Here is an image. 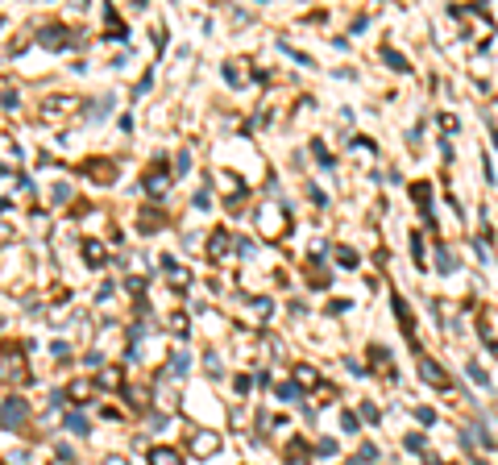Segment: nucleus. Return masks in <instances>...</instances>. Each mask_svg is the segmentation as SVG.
I'll return each instance as SVG.
<instances>
[{
    "label": "nucleus",
    "instance_id": "20e7f679",
    "mask_svg": "<svg viewBox=\"0 0 498 465\" xmlns=\"http://www.w3.org/2000/svg\"><path fill=\"white\" fill-rule=\"evenodd\" d=\"M166 187H170V175H166V170H162V162H158V166H154V170L145 175V191H154V195H162Z\"/></svg>",
    "mask_w": 498,
    "mask_h": 465
},
{
    "label": "nucleus",
    "instance_id": "f03ea898",
    "mask_svg": "<svg viewBox=\"0 0 498 465\" xmlns=\"http://www.w3.org/2000/svg\"><path fill=\"white\" fill-rule=\"evenodd\" d=\"M145 462L150 465H183V453H179V449H166V445H154V449L145 453Z\"/></svg>",
    "mask_w": 498,
    "mask_h": 465
},
{
    "label": "nucleus",
    "instance_id": "f257e3e1",
    "mask_svg": "<svg viewBox=\"0 0 498 465\" xmlns=\"http://www.w3.org/2000/svg\"><path fill=\"white\" fill-rule=\"evenodd\" d=\"M25 416H29V407H25V399H21V395L4 399V407H0V424H4V428H17V424H25Z\"/></svg>",
    "mask_w": 498,
    "mask_h": 465
},
{
    "label": "nucleus",
    "instance_id": "2eb2a0df",
    "mask_svg": "<svg viewBox=\"0 0 498 465\" xmlns=\"http://www.w3.org/2000/svg\"><path fill=\"white\" fill-rule=\"evenodd\" d=\"M316 453H320V457H332V453H337V445H332V441H320V445H316Z\"/></svg>",
    "mask_w": 498,
    "mask_h": 465
},
{
    "label": "nucleus",
    "instance_id": "6e6552de",
    "mask_svg": "<svg viewBox=\"0 0 498 465\" xmlns=\"http://www.w3.org/2000/svg\"><path fill=\"white\" fill-rule=\"evenodd\" d=\"M71 104H75V100H54V108H46L42 116H46V121H50V116H62V112H71Z\"/></svg>",
    "mask_w": 498,
    "mask_h": 465
},
{
    "label": "nucleus",
    "instance_id": "a211bd4d",
    "mask_svg": "<svg viewBox=\"0 0 498 465\" xmlns=\"http://www.w3.org/2000/svg\"><path fill=\"white\" fill-rule=\"evenodd\" d=\"M362 420H370V424H374V420H378V407H374V403H366V407H362Z\"/></svg>",
    "mask_w": 498,
    "mask_h": 465
},
{
    "label": "nucleus",
    "instance_id": "f3484780",
    "mask_svg": "<svg viewBox=\"0 0 498 465\" xmlns=\"http://www.w3.org/2000/svg\"><path fill=\"white\" fill-rule=\"evenodd\" d=\"M183 370H187V353H183V358H175V362H170V374H183Z\"/></svg>",
    "mask_w": 498,
    "mask_h": 465
},
{
    "label": "nucleus",
    "instance_id": "9d476101",
    "mask_svg": "<svg viewBox=\"0 0 498 465\" xmlns=\"http://www.w3.org/2000/svg\"><path fill=\"white\" fill-rule=\"evenodd\" d=\"M337 262H341V266H349V270H353V266H357V254H353V249H345V245H341V249H337Z\"/></svg>",
    "mask_w": 498,
    "mask_h": 465
},
{
    "label": "nucleus",
    "instance_id": "aec40b11",
    "mask_svg": "<svg viewBox=\"0 0 498 465\" xmlns=\"http://www.w3.org/2000/svg\"><path fill=\"white\" fill-rule=\"evenodd\" d=\"M4 208H8V200H0V212H4Z\"/></svg>",
    "mask_w": 498,
    "mask_h": 465
},
{
    "label": "nucleus",
    "instance_id": "6ab92c4d",
    "mask_svg": "<svg viewBox=\"0 0 498 465\" xmlns=\"http://www.w3.org/2000/svg\"><path fill=\"white\" fill-rule=\"evenodd\" d=\"M104 465H125V462H121V457H108V462H104Z\"/></svg>",
    "mask_w": 498,
    "mask_h": 465
},
{
    "label": "nucleus",
    "instance_id": "ddd939ff",
    "mask_svg": "<svg viewBox=\"0 0 498 465\" xmlns=\"http://www.w3.org/2000/svg\"><path fill=\"white\" fill-rule=\"evenodd\" d=\"M66 424H71V432H83V437H87V420H83V416H71Z\"/></svg>",
    "mask_w": 498,
    "mask_h": 465
},
{
    "label": "nucleus",
    "instance_id": "39448f33",
    "mask_svg": "<svg viewBox=\"0 0 498 465\" xmlns=\"http://www.w3.org/2000/svg\"><path fill=\"white\" fill-rule=\"evenodd\" d=\"M216 449H220V437H212V432H195V441H191V453L208 457V453H216Z\"/></svg>",
    "mask_w": 498,
    "mask_h": 465
},
{
    "label": "nucleus",
    "instance_id": "4468645a",
    "mask_svg": "<svg viewBox=\"0 0 498 465\" xmlns=\"http://www.w3.org/2000/svg\"><path fill=\"white\" fill-rule=\"evenodd\" d=\"M341 424H345V432H357V424H362V420H357L353 412H345V416H341Z\"/></svg>",
    "mask_w": 498,
    "mask_h": 465
},
{
    "label": "nucleus",
    "instance_id": "7ed1b4c3",
    "mask_svg": "<svg viewBox=\"0 0 498 465\" xmlns=\"http://www.w3.org/2000/svg\"><path fill=\"white\" fill-rule=\"evenodd\" d=\"M42 46L62 50V46H71V37H66V29H62V25H46V29H42Z\"/></svg>",
    "mask_w": 498,
    "mask_h": 465
},
{
    "label": "nucleus",
    "instance_id": "423d86ee",
    "mask_svg": "<svg viewBox=\"0 0 498 465\" xmlns=\"http://www.w3.org/2000/svg\"><path fill=\"white\" fill-rule=\"evenodd\" d=\"M420 374H424V383H432V387H449V378L441 374V366L428 362V358H420Z\"/></svg>",
    "mask_w": 498,
    "mask_h": 465
},
{
    "label": "nucleus",
    "instance_id": "9b49d317",
    "mask_svg": "<svg viewBox=\"0 0 498 465\" xmlns=\"http://www.w3.org/2000/svg\"><path fill=\"white\" fill-rule=\"evenodd\" d=\"M224 249H229V233H216L212 237V254H224Z\"/></svg>",
    "mask_w": 498,
    "mask_h": 465
},
{
    "label": "nucleus",
    "instance_id": "dca6fc26",
    "mask_svg": "<svg viewBox=\"0 0 498 465\" xmlns=\"http://www.w3.org/2000/svg\"><path fill=\"white\" fill-rule=\"evenodd\" d=\"M170 328H175V333H183V337H187V316H175V320H170Z\"/></svg>",
    "mask_w": 498,
    "mask_h": 465
},
{
    "label": "nucleus",
    "instance_id": "0eeeda50",
    "mask_svg": "<svg viewBox=\"0 0 498 465\" xmlns=\"http://www.w3.org/2000/svg\"><path fill=\"white\" fill-rule=\"evenodd\" d=\"M83 258H87V262H91V266H104V245H100V241H91V237H87V241H83Z\"/></svg>",
    "mask_w": 498,
    "mask_h": 465
},
{
    "label": "nucleus",
    "instance_id": "f8f14e48",
    "mask_svg": "<svg viewBox=\"0 0 498 465\" xmlns=\"http://www.w3.org/2000/svg\"><path fill=\"white\" fill-rule=\"evenodd\" d=\"M278 399H299V387H295V383H283V387H278Z\"/></svg>",
    "mask_w": 498,
    "mask_h": 465
},
{
    "label": "nucleus",
    "instance_id": "1a4fd4ad",
    "mask_svg": "<svg viewBox=\"0 0 498 465\" xmlns=\"http://www.w3.org/2000/svg\"><path fill=\"white\" fill-rule=\"evenodd\" d=\"M382 58H386L395 71H407V58H403V54H395V50H382Z\"/></svg>",
    "mask_w": 498,
    "mask_h": 465
}]
</instances>
